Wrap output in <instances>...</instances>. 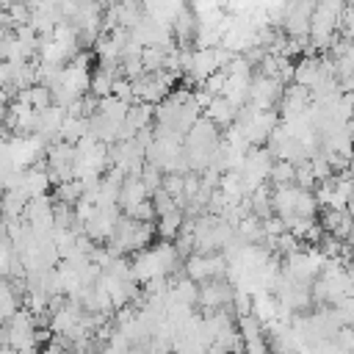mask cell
Returning a JSON list of instances; mask_svg holds the SVG:
<instances>
[{"instance_id":"obj_3","label":"cell","mask_w":354,"mask_h":354,"mask_svg":"<svg viewBox=\"0 0 354 354\" xmlns=\"http://www.w3.org/2000/svg\"><path fill=\"white\" fill-rule=\"evenodd\" d=\"M227 271H230V263L221 252H213V254H196L194 252L185 260V277L194 279L196 285L210 282V279H221Z\"/></svg>"},{"instance_id":"obj_7","label":"cell","mask_w":354,"mask_h":354,"mask_svg":"<svg viewBox=\"0 0 354 354\" xmlns=\"http://www.w3.org/2000/svg\"><path fill=\"white\" fill-rule=\"evenodd\" d=\"M321 227H324V232L329 235V238H335V241H343V243H348L351 238H354V218H351V213L348 210H324V216H321Z\"/></svg>"},{"instance_id":"obj_2","label":"cell","mask_w":354,"mask_h":354,"mask_svg":"<svg viewBox=\"0 0 354 354\" xmlns=\"http://www.w3.org/2000/svg\"><path fill=\"white\" fill-rule=\"evenodd\" d=\"M343 3L337 0H326V3H315V11H313V19H310V53L318 47V50H326L329 44H335V36H337V28L343 22Z\"/></svg>"},{"instance_id":"obj_1","label":"cell","mask_w":354,"mask_h":354,"mask_svg":"<svg viewBox=\"0 0 354 354\" xmlns=\"http://www.w3.org/2000/svg\"><path fill=\"white\" fill-rule=\"evenodd\" d=\"M271 207H274V213H277L285 224H290V221H296V218H315V213H318V199H315L313 191L299 188V185L293 183V185H279V188L271 191Z\"/></svg>"},{"instance_id":"obj_10","label":"cell","mask_w":354,"mask_h":354,"mask_svg":"<svg viewBox=\"0 0 354 354\" xmlns=\"http://www.w3.org/2000/svg\"><path fill=\"white\" fill-rule=\"evenodd\" d=\"M235 113H238V111H235L224 97H213V102L205 108V113H202V116H205V119H210L218 130H221V127L227 130V127L235 122Z\"/></svg>"},{"instance_id":"obj_5","label":"cell","mask_w":354,"mask_h":354,"mask_svg":"<svg viewBox=\"0 0 354 354\" xmlns=\"http://www.w3.org/2000/svg\"><path fill=\"white\" fill-rule=\"evenodd\" d=\"M315 3H288L285 6V17H282V28L288 33V39H299V41H310V19H313Z\"/></svg>"},{"instance_id":"obj_11","label":"cell","mask_w":354,"mask_h":354,"mask_svg":"<svg viewBox=\"0 0 354 354\" xmlns=\"http://www.w3.org/2000/svg\"><path fill=\"white\" fill-rule=\"evenodd\" d=\"M268 180H274L277 188H279V185H293V183H296V166L288 163V160H274Z\"/></svg>"},{"instance_id":"obj_13","label":"cell","mask_w":354,"mask_h":354,"mask_svg":"<svg viewBox=\"0 0 354 354\" xmlns=\"http://www.w3.org/2000/svg\"><path fill=\"white\" fill-rule=\"evenodd\" d=\"M348 213H351V218H354V194H351V199H348V207H346Z\"/></svg>"},{"instance_id":"obj_8","label":"cell","mask_w":354,"mask_h":354,"mask_svg":"<svg viewBox=\"0 0 354 354\" xmlns=\"http://www.w3.org/2000/svg\"><path fill=\"white\" fill-rule=\"evenodd\" d=\"M282 119H293V116H301L313 108V94L296 83H290L285 91H282Z\"/></svg>"},{"instance_id":"obj_9","label":"cell","mask_w":354,"mask_h":354,"mask_svg":"<svg viewBox=\"0 0 354 354\" xmlns=\"http://www.w3.org/2000/svg\"><path fill=\"white\" fill-rule=\"evenodd\" d=\"M147 199H152V196H149L144 180H141V177H124L122 191H119V207H122V213L133 210L136 205H141V202H147Z\"/></svg>"},{"instance_id":"obj_12","label":"cell","mask_w":354,"mask_h":354,"mask_svg":"<svg viewBox=\"0 0 354 354\" xmlns=\"http://www.w3.org/2000/svg\"><path fill=\"white\" fill-rule=\"evenodd\" d=\"M332 343L337 346L340 354H354V329H351V326H343V329L332 337Z\"/></svg>"},{"instance_id":"obj_6","label":"cell","mask_w":354,"mask_h":354,"mask_svg":"<svg viewBox=\"0 0 354 354\" xmlns=\"http://www.w3.org/2000/svg\"><path fill=\"white\" fill-rule=\"evenodd\" d=\"M282 83L274 80V77H266V75H254L252 77V86H249V105L254 111H271L279 100H282Z\"/></svg>"},{"instance_id":"obj_4","label":"cell","mask_w":354,"mask_h":354,"mask_svg":"<svg viewBox=\"0 0 354 354\" xmlns=\"http://www.w3.org/2000/svg\"><path fill=\"white\" fill-rule=\"evenodd\" d=\"M232 299H235V285L232 282H227V279H210V282H202L199 285L196 304L202 310H207V315H210V313L227 310L232 304Z\"/></svg>"}]
</instances>
